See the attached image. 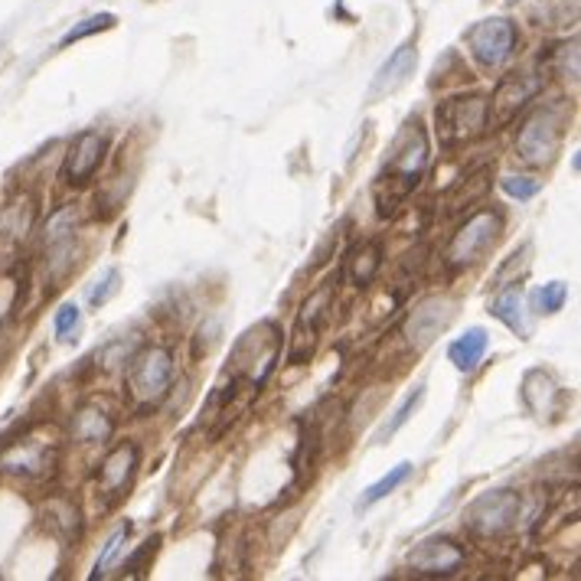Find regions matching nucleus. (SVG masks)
Returning <instances> with one entry per match:
<instances>
[{
	"mask_svg": "<svg viewBox=\"0 0 581 581\" xmlns=\"http://www.w3.org/2000/svg\"><path fill=\"white\" fill-rule=\"evenodd\" d=\"M425 167H428V134L418 118H408L399 138L392 141L376 180L379 216H392L405 203V197L418 187Z\"/></svg>",
	"mask_w": 581,
	"mask_h": 581,
	"instance_id": "obj_1",
	"label": "nucleus"
},
{
	"mask_svg": "<svg viewBox=\"0 0 581 581\" xmlns=\"http://www.w3.org/2000/svg\"><path fill=\"white\" fill-rule=\"evenodd\" d=\"M170 382H174V356H170V349H164V346H147V349H141V353L131 359L128 372H124L128 399H131V405L141 408V412H147V408H154L157 402H164L167 392H170Z\"/></svg>",
	"mask_w": 581,
	"mask_h": 581,
	"instance_id": "obj_2",
	"label": "nucleus"
},
{
	"mask_svg": "<svg viewBox=\"0 0 581 581\" xmlns=\"http://www.w3.org/2000/svg\"><path fill=\"white\" fill-rule=\"evenodd\" d=\"M435 128L441 147H461L477 141L490 128V102L484 95H458L435 108Z\"/></svg>",
	"mask_w": 581,
	"mask_h": 581,
	"instance_id": "obj_3",
	"label": "nucleus"
},
{
	"mask_svg": "<svg viewBox=\"0 0 581 581\" xmlns=\"http://www.w3.org/2000/svg\"><path fill=\"white\" fill-rule=\"evenodd\" d=\"M566 121H569V108L566 105H543L540 111H533L526 118V124L517 134V151L526 164L540 167L549 164L566 138Z\"/></svg>",
	"mask_w": 581,
	"mask_h": 581,
	"instance_id": "obj_4",
	"label": "nucleus"
},
{
	"mask_svg": "<svg viewBox=\"0 0 581 581\" xmlns=\"http://www.w3.org/2000/svg\"><path fill=\"white\" fill-rule=\"evenodd\" d=\"M278 353H282V333L275 323H259L252 327L233 349V372L236 379H249L256 389L272 376L275 363H278Z\"/></svg>",
	"mask_w": 581,
	"mask_h": 581,
	"instance_id": "obj_5",
	"label": "nucleus"
},
{
	"mask_svg": "<svg viewBox=\"0 0 581 581\" xmlns=\"http://www.w3.org/2000/svg\"><path fill=\"white\" fill-rule=\"evenodd\" d=\"M500 233H503V216H500V210H481V213L471 216V220L458 229V236L451 239L448 256H444L448 265H451V269H471L474 262L484 259V252L494 249V242L500 239Z\"/></svg>",
	"mask_w": 581,
	"mask_h": 581,
	"instance_id": "obj_6",
	"label": "nucleus"
},
{
	"mask_svg": "<svg viewBox=\"0 0 581 581\" xmlns=\"http://www.w3.org/2000/svg\"><path fill=\"white\" fill-rule=\"evenodd\" d=\"M517 26L513 20L507 16H490V20H481L477 26H471L467 33V49L471 56L477 59V66L484 69H500L513 52H517Z\"/></svg>",
	"mask_w": 581,
	"mask_h": 581,
	"instance_id": "obj_7",
	"label": "nucleus"
},
{
	"mask_svg": "<svg viewBox=\"0 0 581 581\" xmlns=\"http://www.w3.org/2000/svg\"><path fill=\"white\" fill-rule=\"evenodd\" d=\"M517 520H520V494L513 490L484 494L464 513V526L477 536H503L517 526Z\"/></svg>",
	"mask_w": 581,
	"mask_h": 581,
	"instance_id": "obj_8",
	"label": "nucleus"
},
{
	"mask_svg": "<svg viewBox=\"0 0 581 581\" xmlns=\"http://www.w3.org/2000/svg\"><path fill=\"white\" fill-rule=\"evenodd\" d=\"M56 444L52 441H39L33 435H23L10 444H3L0 451V471L23 477V481H43L56 471Z\"/></svg>",
	"mask_w": 581,
	"mask_h": 581,
	"instance_id": "obj_9",
	"label": "nucleus"
},
{
	"mask_svg": "<svg viewBox=\"0 0 581 581\" xmlns=\"http://www.w3.org/2000/svg\"><path fill=\"white\" fill-rule=\"evenodd\" d=\"M330 304H333V285L317 288L300 304V313H297V323H294V333H290L288 353V359L294 366H300V363H307L313 356V346H317L320 327L327 323Z\"/></svg>",
	"mask_w": 581,
	"mask_h": 581,
	"instance_id": "obj_10",
	"label": "nucleus"
},
{
	"mask_svg": "<svg viewBox=\"0 0 581 581\" xmlns=\"http://www.w3.org/2000/svg\"><path fill=\"white\" fill-rule=\"evenodd\" d=\"M105 151H108L105 134H98V131L75 134V141L69 144V154L62 161V180L69 187H85L98 174V167L105 161Z\"/></svg>",
	"mask_w": 581,
	"mask_h": 581,
	"instance_id": "obj_11",
	"label": "nucleus"
},
{
	"mask_svg": "<svg viewBox=\"0 0 581 581\" xmlns=\"http://www.w3.org/2000/svg\"><path fill=\"white\" fill-rule=\"evenodd\" d=\"M461 566H464V549L451 540H425L408 556V569L428 579H448Z\"/></svg>",
	"mask_w": 581,
	"mask_h": 581,
	"instance_id": "obj_12",
	"label": "nucleus"
},
{
	"mask_svg": "<svg viewBox=\"0 0 581 581\" xmlns=\"http://www.w3.org/2000/svg\"><path fill=\"white\" fill-rule=\"evenodd\" d=\"M138 464H141V451L138 444H118L98 467V487H102V497L108 503L121 500L124 490L131 487L134 474H138Z\"/></svg>",
	"mask_w": 581,
	"mask_h": 581,
	"instance_id": "obj_13",
	"label": "nucleus"
},
{
	"mask_svg": "<svg viewBox=\"0 0 581 581\" xmlns=\"http://www.w3.org/2000/svg\"><path fill=\"white\" fill-rule=\"evenodd\" d=\"M451 304L448 300H438V297H431V300H425L418 310H412V317H408V323H405V336H408V343H412V349L418 353V349H425L448 323H451Z\"/></svg>",
	"mask_w": 581,
	"mask_h": 581,
	"instance_id": "obj_14",
	"label": "nucleus"
},
{
	"mask_svg": "<svg viewBox=\"0 0 581 581\" xmlns=\"http://www.w3.org/2000/svg\"><path fill=\"white\" fill-rule=\"evenodd\" d=\"M415 62H418V52H415V43H402L382 66L379 72L372 75V85H369V102L382 98V95H392L395 88H402L408 82V75L415 72Z\"/></svg>",
	"mask_w": 581,
	"mask_h": 581,
	"instance_id": "obj_15",
	"label": "nucleus"
},
{
	"mask_svg": "<svg viewBox=\"0 0 581 581\" xmlns=\"http://www.w3.org/2000/svg\"><path fill=\"white\" fill-rule=\"evenodd\" d=\"M543 88V79L540 75H533V72H510L500 85H497V92H494V98H490V105L497 108V121H510L526 102H533V95Z\"/></svg>",
	"mask_w": 581,
	"mask_h": 581,
	"instance_id": "obj_16",
	"label": "nucleus"
},
{
	"mask_svg": "<svg viewBox=\"0 0 581 581\" xmlns=\"http://www.w3.org/2000/svg\"><path fill=\"white\" fill-rule=\"evenodd\" d=\"M533 26H546V29H562L572 26V20L579 16V3L576 0H520L513 3Z\"/></svg>",
	"mask_w": 581,
	"mask_h": 581,
	"instance_id": "obj_17",
	"label": "nucleus"
},
{
	"mask_svg": "<svg viewBox=\"0 0 581 581\" xmlns=\"http://www.w3.org/2000/svg\"><path fill=\"white\" fill-rule=\"evenodd\" d=\"M379 269H382V246H379L376 239H369V242H359V246L346 256V262H343V278H346L353 288H366V285L379 275Z\"/></svg>",
	"mask_w": 581,
	"mask_h": 581,
	"instance_id": "obj_18",
	"label": "nucleus"
},
{
	"mask_svg": "<svg viewBox=\"0 0 581 581\" xmlns=\"http://www.w3.org/2000/svg\"><path fill=\"white\" fill-rule=\"evenodd\" d=\"M43 523H46L52 533H59L62 540H69V543H75V540L82 536V513H79L75 503L66 500V497L46 500V507H43Z\"/></svg>",
	"mask_w": 581,
	"mask_h": 581,
	"instance_id": "obj_19",
	"label": "nucleus"
},
{
	"mask_svg": "<svg viewBox=\"0 0 581 581\" xmlns=\"http://www.w3.org/2000/svg\"><path fill=\"white\" fill-rule=\"evenodd\" d=\"M484 353H487V330H481V327L464 330V336H458V340L448 346V359H451L454 369H461V372H474V369L481 366Z\"/></svg>",
	"mask_w": 581,
	"mask_h": 581,
	"instance_id": "obj_20",
	"label": "nucleus"
},
{
	"mask_svg": "<svg viewBox=\"0 0 581 581\" xmlns=\"http://www.w3.org/2000/svg\"><path fill=\"white\" fill-rule=\"evenodd\" d=\"M111 431H115V422H111V415H105L98 405H85V408H79L75 418H72V435H75L79 441H85V444H102V441L111 438Z\"/></svg>",
	"mask_w": 581,
	"mask_h": 581,
	"instance_id": "obj_21",
	"label": "nucleus"
},
{
	"mask_svg": "<svg viewBox=\"0 0 581 581\" xmlns=\"http://www.w3.org/2000/svg\"><path fill=\"white\" fill-rule=\"evenodd\" d=\"M490 313L497 320H503L510 330H517L520 336L530 333V323H526V310H523V294L520 288H507L494 304H490Z\"/></svg>",
	"mask_w": 581,
	"mask_h": 581,
	"instance_id": "obj_22",
	"label": "nucleus"
},
{
	"mask_svg": "<svg viewBox=\"0 0 581 581\" xmlns=\"http://www.w3.org/2000/svg\"><path fill=\"white\" fill-rule=\"evenodd\" d=\"M490 170H481V174H474V177H467L464 183H458L451 193H448V213H461V210H467L471 203H477V200H484V193H487V187H490Z\"/></svg>",
	"mask_w": 581,
	"mask_h": 581,
	"instance_id": "obj_23",
	"label": "nucleus"
},
{
	"mask_svg": "<svg viewBox=\"0 0 581 581\" xmlns=\"http://www.w3.org/2000/svg\"><path fill=\"white\" fill-rule=\"evenodd\" d=\"M408 477H412V464H399V467H392L382 481H376L372 487H366V494H363V500H359V510H369L372 503L386 500V497H389L395 487H402Z\"/></svg>",
	"mask_w": 581,
	"mask_h": 581,
	"instance_id": "obj_24",
	"label": "nucleus"
},
{
	"mask_svg": "<svg viewBox=\"0 0 581 581\" xmlns=\"http://www.w3.org/2000/svg\"><path fill=\"white\" fill-rule=\"evenodd\" d=\"M128 536H131V523H121V526L108 536V543H105V546H102V553H98V562H95L92 579H105V576L111 572V566H115V562L121 559V553H124Z\"/></svg>",
	"mask_w": 581,
	"mask_h": 581,
	"instance_id": "obj_25",
	"label": "nucleus"
},
{
	"mask_svg": "<svg viewBox=\"0 0 581 581\" xmlns=\"http://www.w3.org/2000/svg\"><path fill=\"white\" fill-rule=\"evenodd\" d=\"M566 300H569V288L562 282H549V285H543V288L533 294L536 313H556V310H562Z\"/></svg>",
	"mask_w": 581,
	"mask_h": 581,
	"instance_id": "obj_26",
	"label": "nucleus"
},
{
	"mask_svg": "<svg viewBox=\"0 0 581 581\" xmlns=\"http://www.w3.org/2000/svg\"><path fill=\"white\" fill-rule=\"evenodd\" d=\"M111 26H115V13H95V16L82 20L79 26H72V29L62 36V43H59V46L79 43V39H85V36H92V33H102V29H111Z\"/></svg>",
	"mask_w": 581,
	"mask_h": 581,
	"instance_id": "obj_27",
	"label": "nucleus"
},
{
	"mask_svg": "<svg viewBox=\"0 0 581 581\" xmlns=\"http://www.w3.org/2000/svg\"><path fill=\"white\" fill-rule=\"evenodd\" d=\"M422 399H425V386H415V392H412V395L399 405V412L392 415V422L379 431V441H389V438H392V435H395V431H399V428L412 418V412L422 405Z\"/></svg>",
	"mask_w": 581,
	"mask_h": 581,
	"instance_id": "obj_28",
	"label": "nucleus"
},
{
	"mask_svg": "<svg viewBox=\"0 0 581 581\" xmlns=\"http://www.w3.org/2000/svg\"><path fill=\"white\" fill-rule=\"evenodd\" d=\"M56 336L62 340V343H69L72 340V333L79 330V307L75 304H62L59 310H56Z\"/></svg>",
	"mask_w": 581,
	"mask_h": 581,
	"instance_id": "obj_29",
	"label": "nucleus"
},
{
	"mask_svg": "<svg viewBox=\"0 0 581 581\" xmlns=\"http://www.w3.org/2000/svg\"><path fill=\"white\" fill-rule=\"evenodd\" d=\"M118 282H121L118 269H108V272L95 282V288L88 290V304H92V307H102V304L118 290Z\"/></svg>",
	"mask_w": 581,
	"mask_h": 581,
	"instance_id": "obj_30",
	"label": "nucleus"
},
{
	"mask_svg": "<svg viewBox=\"0 0 581 581\" xmlns=\"http://www.w3.org/2000/svg\"><path fill=\"white\" fill-rule=\"evenodd\" d=\"M503 190H507L513 200H533V197L543 190V183L533 180V177H507V180H503Z\"/></svg>",
	"mask_w": 581,
	"mask_h": 581,
	"instance_id": "obj_31",
	"label": "nucleus"
}]
</instances>
